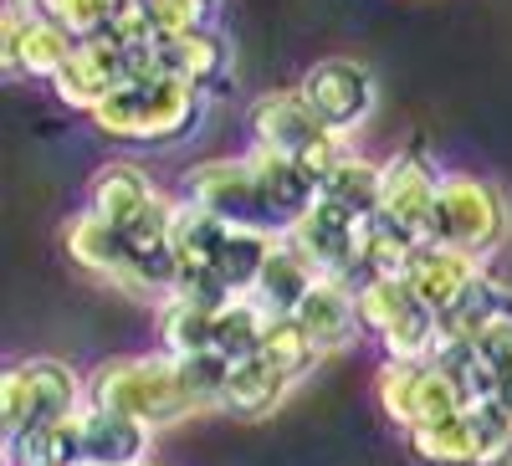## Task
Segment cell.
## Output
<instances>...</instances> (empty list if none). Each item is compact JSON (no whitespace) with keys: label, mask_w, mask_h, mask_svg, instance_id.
<instances>
[{"label":"cell","mask_w":512,"mask_h":466,"mask_svg":"<svg viewBox=\"0 0 512 466\" xmlns=\"http://www.w3.org/2000/svg\"><path fill=\"white\" fill-rule=\"evenodd\" d=\"M420 246H425V241H415V236H405V231H395V226H384V221L374 216L369 231H364V272H359V277H405Z\"/></svg>","instance_id":"obj_28"},{"label":"cell","mask_w":512,"mask_h":466,"mask_svg":"<svg viewBox=\"0 0 512 466\" xmlns=\"http://www.w3.org/2000/svg\"><path fill=\"white\" fill-rule=\"evenodd\" d=\"M77 426H82V461L88 466H144L149 461L154 431L134 415L88 405L77 415Z\"/></svg>","instance_id":"obj_17"},{"label":"cell","mask_w":512,"mask_h":466,"mask_svg":"<svg viewBox=\"0 0 512 466\" xmlns=\"http://www.w3.org/2000/svg\"><path fill=\"white\" fill-rule=\"evenodd\" d=\"M297 385L292 374H282L272 359L251 354L231 369V385H226V400H221V415H236V420H267L282 410L287 390Z\"/></svg>","instance_id":"obj_20"},{"label":"cell","mask_w":512,"mask_h":466,"mask_svg":"<svg viewBox=\"0 0 512 466\" xmlns=\"http://www.w3.org/2000/svg\"><path fill=\"white\" fill-rule=\"evenodd\" d=\"M231 226L216 221L210 210L190 205L185 195L175 200V257H180V287H200L210 282V267H216V251L226 246ZM175 287V292H180Z\"/></svg>","instance_id":"obj_19"},{"label":"cell","mask_w":512,"mask_h":466,"mask_svg":"<svg viewBox=\"0 0 512 466\" xmlns=\"http://www.w3.org/2000/svg\"><path fill=\"white\" fill-rule=\"evenodd\" d=\"M164 67L175 77H185V82H195L200 93H210L231 72V36L205 21V26L175 36V41H164Z\"/></svg>","instance_id":"obj_21"},{"label":"cell","mask_w":512,"mask_h":466,"mask_svg":"<svg viewBox=\"0 0 512 466\" xmlns=\"http://www.w3.org/2000/svg\"><path fill=\"white\" fill-rule=\"evenodd\" d=\"M88 405L118 410V415H134V420H144L149 431L180 426V420L200 415L195 400L185 395L180 359L164 354V349L103 359V364L88 374Z\"/></svg>","instance_id":"obj_2"},{"label":"cell","mask_w":512,"mask_h":466,"mask_svg":"<svg viewBox=\"0 0 512 466\" xmlns=\"http://www.w3.org/2000/svg\"><path fill=\"white\" fill-rule=\"evenodd\" d=\"M282 231H246V226H231L226 246L216 251V267H210V277H216L231 298H251L256 282H262L267 272V257L277 246Z\"/></svg>","instance_id":"obj_24"},{"label":"cell","mask_w":512,"mask_h":466,"mask_svg":"<svg viewBox=\"0 0 512 466\" xmlns=\"http://www.w3.org/2000/svg\"><path fill=\"white\" fill-rule=\"evenodd\" d=\"M323 272L308 262V251H297L287 236H277V246H272V257H267V272H262V282H256V292L251 298L262 303L272 318H292L297 313V303L313 292V282H318Z\"/></svg>","instance_id":"obj_22"},{"label":"cell","mask_w":512,"mask_h":466,"mask_svg":"<svg viewBox=\"0 0 512 466\" xmlns=\"http://www.w3.org/2000/svg\"><path fill=\"white\" fill-rule=\"evenodd\" d=\"M379 180H384V159H369V154L349 149L344 164L323 180V195L333 205L354 210V216H374V210H379Z\"/></svg>","instance_id":"obj_26"},{"label":"cell","mask_w":512,"mask_h":466,"mask_svg":"<svg viewBox=\"0 0 512 466\" xmlns=\"http://www.w3.org/2000/svg\"><path fill=\"white\" fill-rule=\"evenodd\" d=\"M267 328H272V313H267L262 303H256V298H231V303L216 313V349H221L231 364H241V359H251V354H262Z\"/></svg>","instance_id":"obj_27"},{"label":"cell","mask_w":512,"mask_h":466,"mask_svg":"<svg viewBox=\"0 0 512 466\" xmlns=\"http://www.w3.org/2000/svg\"><path fill=\"white\" fill-rule=\"evenodd\" d=\"M262 359H272L282 374H292V379H303L323 354L313 349V338L297 328L292 318H272V328H267V344H262Z\"/></svg>","instance_id":"obj_31"},{"label":"cell","mask_w":512,"mask_h":466,"mask_svg":"<svg viewBox=\"0 0 512 466\" xmlns=\"http://www.w3.org/2000/svg\"><path fill=\"white\" fill-rule=\"evenodd\" d=\"M180 195L200 210H210L216 221L226 226H246V231H277L272 210H267V195L256 185V169L246 154L236 159H200L185 169L180 180Z\"/></svg>","instance_id":"obj_5"},{"label":"cell","mask_w":512,"mask_h":466,"mask_svg":"<svg viewBox=\"0 0 512 466\" xmlns=\"http://www.w3.org/2000/svg\"><path fill=\"white\" fill-rule=\"evenodd\" d=\"M507 236H512V205H507L502 185L466 175V169H446L425 241L446 246V251H466L477 262H492L507 246Z\"/></svg>","instance_id":"obj_3"},{"label":"cell","mask_w":512,"mask_h":466,"mask_svg":"<svg viewBox=\"0 0 512 466\" xmlns=\"http://www.w3.org/2000/svg\"><path fill=\"white\" fill-rule=\"evenodd\" d=\"M246 129H251V144L256 149H272V154H292L303 159L313 144H323L333 129H323L318 113L308 108V98L297 88H277V93H262L251 108H246Z\"/></svg>","instance_id":"obj_12"},{"label":"cell","mask_w":512,"mask_h":466,"mask_svg":"<svg viewBox=\"0 0 512 466\" xmlns=\"http://www.w3.org/2000/svg\"><path fill=\"white\" fill-rule=\"evenodd\" d=\"M374 216H354V210L333 205L328 195H318V205L308 210V216H297L282 236L308 251V262L323 272V277H349L359 282L364 272V231H369Z\"/></svg>","instance_id":"obj_7"},{"label":"cell","mask_w":512,"mask_h":466,"mask_svg":"<svg viewBox=\"0 0 512 466\" xmlns=\"http://www.w3.org/2000/svg\"><path fill=\"white\" fill-rule=\"evenodd\" d=\"M292 323L313 338V349L328 359V354H344L354 338L364 333V318H359V287L349 277H318L313 292L297 303Z\"/></svg>","instance_id":"obj_14"},{"label":"cell","mask_w":512,"mask_h":466,"mask_svg":"<svg viewBox=\"0 0 512 466\" xmlns=\"http://www.w3.org/2000/svg\"><path fill=\"white\" fill-rule=\"evenodd\" d=\"M154 328H159V349L175 359L216 349V308L190 298V292H169L154 313Z\"/></svg>","instance_id":"obj_23"},{"label":"cell","mask_w":512,"mask_h":466,"mask_svg":"<svg viewBox=\"0 0 512 466\" xmlns=\"http://www.w3.org/2000/svg\"><path fill=\"white\" fill-rule=\"evenodd\" d=\"M482 272H487V262L466 257V251H446V246H431V241H425V246L415 251V262H410L405 282H410L415 298L441 318V313H451V308L466 298V292H472V282H477Z\"/></svg>","instance_id":"obj_15"},{"label":"cell","mask_w":512,"mask_h":466,"mask_svg":"<svg viewBox=\"0 0 512 466\" xmlns=\"http://www.w3.org/2000/svg\"><path fill=\"white\" fill-rule=\"evenodd\" d=\"M159 195L164 190L149 180V169L134 164V159H108L98 175L88 180V210L103 216V221H113V226H123V231L134 226Z\"/></svg>","instance_id":"obj_18"},{"label":"cell","mask_w":512,"mask_h":466,"mask_svg":"<svg viewBox=\"0 0 512 466\" xmlns=\"http://www.w3.org/2000/svg\"><path fill=\"white\" fill-rule=\"evenodd\" d=\"M205 123V93L195 82L159 72V77H134L93 113V129L118 144H144V149H169L185 144Z\"/></svg>","instance_id":"obj_1"},{"label":"cell","mask_w":512,"mask_h":466,"mask_svg":"<svg viewBox=\"0 0 512 466\" xmlns=\"http://www.w3.org/2000/svg\"><path fill=\"white\" fill-rule=\"evenodd\" d=\"M200 6H205V11H210V6H221V0H200Z\"/></svg>","instance_id":"obj_34"},{"label":"cell","mask_w":512,"mask_h":466,"mask_svg":"<svg viewBox=\"0 0 512 466\" xmlns=\"http://www.w3.org/2000/svg\"><path fill=\"white\" fill-rule=\"evenodd\" d=\"M492 395L512 410V364H507V369H497V379H492Z\"/></svg>","instance_id":"obj_33"},{"label":"cell","mask_w":512,"mask_h":466,"mask_svg":"<svg viewBox=\"0 0 512 466\" xmlns=\"http://www.w3.org/2000/svg\"><path fill=\"white\" fill-rule=\"evenodd\" d=\"M82 410H88V374H77L67 359L31 354L0 374V431L6 436L77 420Z\"/></svg>","instance_id":"obj_4"},{"label":"cell","mask_w":512,"mask_h":466,"mask_svg":"<svg viewBox=\"0 0 512 466\" xmlns=\"http://www.w3.org/2000/svg\"><path fill=\"white\" fill-rule=\"evenodd\" d=\"M72 52L77 36L62 21H21L16 11H0V67H6V77L52 82Z\"/></svg>","instance_id":"obj_11"},{"label":"cell","mask_w":512,"mask_h":466,"mask_svg":"<svg viewBox=\"0 0 512 466\" xmlns=\"http://www.w3.org/2000/svg\"><path fill=\"white\" fill-rule=\"evenodd\" d=\"M374 395H379V410L390 415L405 436L466 410L456 379L441 364H379Z\"/></svg>","instance_id":"obj_6"},{"label":"cell","mask_w":512,"mask_h":466,"mask_svg":"<svg viewBox=\"0 0 512 466\" xmlns=\"http://www.w3.org/2000/svg\"><path fill=\"white\" fill-rule=\"evenodd\" d=\"M297 93L308 98V108L318 113L323 129L354 139L369 113H374V77L369 67H359L354 57H323L303 72V82H297Z\"/></svg>","instance_id":"obj_8"},{"label":"cell","mask_w":512,"mask_h":466,"mask_svg":"<svg viewBox=\"0 0 512 466\" xmlns=\"http://www.w3.org/2000/svg\"><path fill=\"white\" fill-rule=\"evenodd\" d=\"M466 420H472V431H477L482 466H507L512 461V410L497 395H487L477 405H466Z\"/></svg>","instance_id":"obj_30"},{"label":"cell","mask_w":512,"mask_h":466,"mask_svg":"<svg viewBox=\"0 0 512 466\" xmlns=\"http://www.w3.org/2000/svg\"><path fill=\"white\" fill-rule=\"evenodd\" d=\"M441 175H446V169H436L420 149H395L390 159H384L379 210H374V216H379L384 226H395V231L425 241V231H431L436 195H441Z\"/></svg>","instance_id":"obj_9"},{"label":"cell","mask_w":512,"mask_h":466,"mask_svg":"<svg viewBox=\"0 0 512 466\" xmlns=\"http://www.w3.org/2000/svg\"><path fill=\"white\" fill-rule=\"evenodd\" d=\"M123 82H128V52L108 36H93V41H77V52L67 57V67L47 82V88L57 93L62 108L93 118Z\"/></svg>","instance_id":"obj_10"},{"label":"cell","mask_w":512,"mask_h":466,"mask_svg":"<svg viewBox=\"0 0 512 466\" xmlns=\"http://www.w3.org/2000/svg\"><path fill=\"white\" fill-rule=\"evenodd\" d=\"M231 369H236V364H231L221 349H205V354H190V359H180L185 395L195 400V410H200V415L221 410V400H226V385H231Z\"/></svg>","instance_id":"obj_29"},{"label":"cell","mask_w":512,"mask_h":466,"mask_svg":"<svg viewBox=\"0 0 512 466\" xmlns=\"http://www.w3.org/2000/svg\"><path fill=\"white\" fill-rule=\"evenodd\" d=\"M62 251L77 272H88L118 292H128V282H134V246H128L123 226L93 216V210H77L62 226Z\"/></svg>","instance_id":"obj_13"},{"label":"cell","mask_w":512,"mask_h":466,"mask_svg":"<svg viewBox=\"0 0 512 466\" xmlns=\"http://www.w3.org/2000/svg\"><path fill=\"white\" fill-rule=\"evenodd\" d=\"M410 451L425 466H482V446H477V431L466 420V410L451 420H436L425 431H410Z\"/></svg>","instance_id":"obj_25"},{"label":"cell","mask_w":512,"mask_h":466,"mask_svg":"<svg viewBox=\"0 0 512 466\" xmlns=\"http://www.w3.org/2000/svg\"><path fill=\"white\" fill-rule=\"evenodd\" d=\"M139 6H144V16H149L159 41H175V36L205 26V6H200V0H139Z\"/></svg>","instance_id":"obj_32"},{"label":"cell","mask_w":512,"mask_h":466,"mask_svg":"<svg viewBox=\"0 0 512 466\" xmlns=\"http://www.w3.org/2000/svg\"><path fill=\"white\" fill-rule=\"evenodd\" d=\"M251 169H256V185H262L267 195V210H272V221L277 231H287L297 216H308V210L318 205V180L308 175V164L303 159H292V154H272V149H246Z\"/></svg>","instance_id":"obj_16"}]
</instances>
